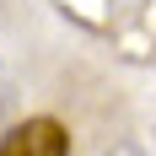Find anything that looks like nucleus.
I'll return each instance as SVG.
<instances>
[{
	"label": "nucleus",
	"instance_id": "obj_1",
	"mask_svg": "<svg viewBox=\"0 0 156 156\" xmlns=\"http://www.w3.org/2000/svg\"><path fill=\"white\" fill-rule=\"evenodd\" d=\"M0 156H70V129L48 113L22 119L0 135Z\"/></svg>",
	"mask_w": 156,
	"mask_h": 156
},
{
	"label": "nucleus",
	"instance_id": "obj_2",
	"mask_svg": "<svg viewBox=\"0 0 156 156\" xmlns=\"http://www.w3.org/2000/svg\"><path fill=\"white\" fill-rule=\"evenodd\" d=\"M108 156H145V151H140V140H119V145H108Z\"/></svg>",
	"mask_w": 156,
	"mask_h": 156
},
{
	"label": "nucleus",
	"instance_id": "obj_3",
	"mask_svg": "<svg viewBox=\"0 0 156 156\" xmlns=\"http://www.w3.org/2000/svg\"><path fill=\"white\" fill-rule=\"evenodd\" d=\"M0 119H5V97H0ZM0 135H5V129H0Z\"/></svg>",
	"mask_w": 156,
	"mask_h": 156
}]
</instances>
